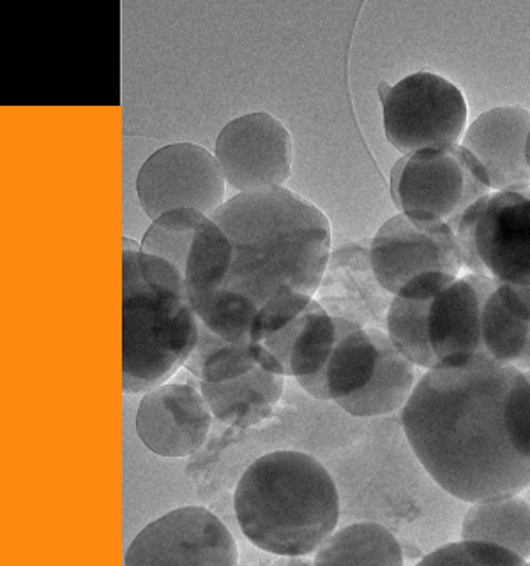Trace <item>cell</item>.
Masks as SVG:
<instances>
[{
    "instance_id": "cell-1",
    "label": "cell",
    "mask_w": 530,
    "mask_h": 566,
    "mask_svg": "<svg viewBox=\"0 0 530 566\" xmlns=\"http://www.w3.org/2000/svg\"><path fill=\"white\" fill-rule=\"evenodd\" d=\"M402 426L426 473L456 500H506L530 485V384L490 355L426 370Z\"/></svg>"
},
{
    "instance_id": "cell-2",
    "label": "cell",
    "mask_w": 530,
    "mask_h": 566,
    "mask_svg": "<svg viewBox=\"0 0 530 566\" xmlns=\"http://www.w3.org/2000/svg\"><path fill=\"white\" fill-rule=\"evenodd\" d=\"M212 221L232 244L225 290L262 307L283 287L313 296L331 260V227L319 207L285 188L241 192Z\"/></svg>"
},
{
    "instance_id": "cell-3",
    "label": "cell",
    "mask_w": 530,
    "mask_h": 566,
    "mask_svg": "<svg viewBox=\"0 0 530 566\" xmlns=\"http://www.w3.org/2000/svg\"><path fill=\"white\" fill-rule=\"evenodd\" d=\"M242 535L259 549L303 558L336 532L340 494L310 453H266L242 473L233 496Z\"/></svg>"
},
{
    "instance_id": "cell-4",
    "label": "cell",
    "mask_w": 530,
    "mask_h": 566,
    "mask_svg": "<svg viewBox=\"0 0 530 566\" xmlns=\"http://www.w3.org/2000/svg\"><path fill=\"white\" fill-rule=\"evenodd\" d=\"M185 280L163 258L123 249V390L149 394L168 384L198 343Z\"/></svg>"
},
{
    "instance_id": "cell-5",
    "label": "cell",
    "mask_w": 530,
    "mask_h": 566,
    "mask_svg": "<svg viewBox=\"0 0 530 566\" xmlns=\"http://www.w3.org/2000/svg\"><path fill=\"white\" fill-rule=\"evenodd\" d=\"M391 195L399 212L455 228L491 189L481 163L458 144L402 157L391 175Z\"/></svg>"
},
{
    "instance_id": "cell-6",
    "label": "cell",
    "mask_w": 530,
    "mask_h": 566,
    "mask_svg": "<svg viewBox=\"0 0 530 566\" xmlns=\"http://www.w3.org/2000/svg\"><path fill=\"white\" fill-rule=\"evenodd\" d=\"M469 274L530 284V188L491 192L453 228Z\"/></svg>"
},
{
    "instance_id": "cell-7",
    "label": "cell",
    "mask_w": 530,
    "mask_h": 566,
    "mask_svg": "<svg viewBox=\"0 0 530 566\" xmlns=\"http://www.w3.org/2000/svg\"><path fill=\"white\" fill-rule=\"evenodd\" d=\"M378 92L387 140L404 156L458 145L467 132L464 94L440 74L422 71L399 80L395 87L382 83Z\"/></svg>"
},
{
    "instance_id": "cell-8",
    "label": "cell",
    "mask_w": 530,
    "mask_h": 566,
    "mask_svg": "<svg viewBox=\"0 0 530 566\" xmlns=\"http://www.w3.org/2000/svg\"><path fill=\"white\" fill-rule=\"evenodd\" d=\"M224 171L209 150L194 144L159 148L136 177V195L147 218L191 209L212 218L225 203Z\"/></svg>"
},
{
    "instance_id": "cell-9",
    "label": "cell",
    "mask_w": 530,
    "mask_h": 566,
    "mask_svg": "<svg viewBox=\"0 0 530 566\" xmlns=\"http://www.w3.org/2000/svg\"><path fill=\"white\" fill-rule=\"evenodd\" d=\"M370 265L384 292L396 293L428 272L460 277L464 269L455 230L438 219L398 213L370 242Z\"/></svg>"
},
{
    "instance_id": "cell-10",
    "label": "cell",
    "mask_w": 530,
    "mask_h": 566,
    "mask_svg": "<svg viewBox=\"0 0 530 566\" xmlns=\"http://www.w3.org/2000/svg\"><path fill=\"white\" fill-rule=\"evenodd\" d=\"M239 549L204 506L172 510L145 526L127 547L124 566H237Z\"/></svg>"
},
{
    "instance_id": "cell-11",
    "label": "cell",
    "mask_w": 530,
    "mask_h": 566,
    "mask_svg": "<svg viewBox=\"0 0 530 566\" xmlns=\"http://www.w3.org/2000/svg\"><path fill=\"white\" fill-rule=\"evenodd\" d=\"M141 251L176 266L188 293L224 287L233 256L225 231L206 213L191 209L172 210L153 221Z\"/></svg>"
},
{
    "instance_id": "cell-12",
    "label": "cell",
    "mask_w": 530,
    "mask_h": 566,
    "mask_svg": "<svg viewBox=\"0 0 530 566\" xmlns=\"http://www.w3.org/2000/svg\"><path fill=\"white\" fill-rule=\"evenodd\" d=\"M225 180L241 192L281 188L292 171L294 142L272 115L248 114L224 127L216 142Z\"/></svg>"
},
{
    "instance_id": "cell-13",
    "label": "cell",
    "mask_w": 530,
    "mask_h": 566,
    "mask_svg": "<svg viewBox=\"0 0 530 566\" xmlns=\"http://www.w3.org/2000/svg\"><path fill=\"white\" fill-rule=\"evenodd\" d=\"M212 411L200 388L165 384L142 397L136 432L142 443L162 458H188L202 449Z\"/></svg>"
},
{
    "instance_id": "cell-14",
    "label": "cell",
    "mask_w": 530,
    "mask_h": 566,
    "mask_svg": "<svg viewBox=\"0 0 530 566\" xmlns=\"http://www.w3.org/2000/svg\"><path fill=\"white\" fill-rule=\"evenodd\" d=\"M529 133V109L499 106L479 115L467 127L460 145L481 163L491 191H522L530 188L526 156Z\"/></svg>"
},
{
    "instance_id": "cell-15",
    "label": "cell",
    "mask_w": 530,
    "mask_h": 566,
    "mask_svg": "<svg viewBox=\"0 0 530 566\" xmlns=\"http://www.w3.org/2000/svg\"><path fill=\"white\" fill-rule=\"evenodd\" d=\"M497 284L499 281L488 275L465 274L438 293L428 316V340L437 364L447 358L487 354L482 310Z\"/></svg>"
},
{
    "instance_id": "cell-16",
    "label": "cell",
    "mask_w": 530,
    "mask_h": 566,
    "mask_svg": "<svg viewBox=\"0 0 530 566\" xmlns=\"http://www.w3.org/2000/svg\"><path fill=\"white\" fill-rule=\"evenodd\" d=\"M336 339L334 316L313 298L304 313L260 345L280 360L285 375L294 376L310 396L329 401L324 373Z\"/></svg>"
},
{
    "instance_id": "cell-17",
    "label": "cell",
    "mask_w": 530,
    "mask_h": 566,
    "mask_svg": "<svg viewBox=\"0 0 530 566\" xmlns=\"http://www.w3.org/2000/svg\"><path fill=\"white\" fill-rule=\"evenodd\" d=\"M446 272H428L405 284L391 301L386 316V332L399 354L414 366L429 370L437 366L428 340L429 307L438 293L455 281Z\"/></svg>"
},
{
    "instance_id": "cell-18",
    "label": "cell",
    "mask_w": 530,
    "mask_h": 566,
    "mask_svg": "<svg viewBox=\"0 0 530 566\" xmlns=\"http://www.w3.org/2000/svg\"><path fill=\"white\" fill-rule=\"evenodd\" d=\"M482 343L500 364L530 370V284H497L482 310Z\"/></svg>"
},
{
    "instance_id": "cell-19",
    "label": "cell",
    "mask_w": 530,
    "mask_h": 566,
    "mask_svg": "<svg viewBox=\"0 0 530 566\" xmlns=\"http://www.w3.org/2000/svg\"><path fill=\"white\" fill-rule=\"evenodd\" d=\"M285 387V376L272 375L262 367H254L241 378L225 384L200 381V392L211 408L212 417L228 426H254L272 417Z\"/></svg>"
},
{
    "instance_id": "cell-20",
    "label": "cell",
    "mask_w": 530,
    "mask_h": 566,
    "mask_svg": "<svg viewBox=\"0 0 530 566\" xmlns=\"http://www.w3.org/2000/svg\"><path fill=\"white\" fill-rule=\"evenodd\" d=\"M372 328L378 346L375 375L361 392L337 401V406L352 417H382L404 410L417 385L413 361L399 354L386 331Z\"/></svg>"
},
{
    "instance_id": "cell-21",
    "label": "cell",
    "mask_w": 530,
    "mask_h": 566,
    "mask_svg": "<svg viewBox=\"0 0 530 566\" xmlns=\"http://www.w3.org/2000/svg\"><path fill=\"white\" fill-rule=\"evenodd\" d=\"M337 339L324 378L329 401L355 396L372 381L378 364V346L372 327L345 318H334Z\"/></svg>"
},
{
    "instance_id": "cell-22",
    "label": "cell",
    "mask_w": 530,
    "mask_h": 566,
    "mask_svg": "<svg viewBox=\"0 0 530 566\" xmlns=\"http://www.w3.org/2000/svg\"><path fill=\"white\" fill-rule=\"evenodd\" d=\"M461 541L499 545L530 559V505L523 497L474 503L465 512Z\"/></svg>"
},
{
    "instance_id": "cell-23",
    "label": "cell",
    "mask_w": 530,
    "mask_h": 566,
    "mask_svg": "<svg viewBox=\"0 0 530 566\" xmlns=\"http://www.w3.org/2000/svg\"><path fill=\"white\" fill-rule=\"evenodd\" d=\"M313 566H405L404 549L382 524L354 523L320 545Z\"/></svg>"
},
{
    "instance_id": "cell-24",
    "label": "cell",
    "mask_w": 530,
    "mask_h": 566,
    "mask_svg": "<svg viewBox=\"0 0 530 566\" xmlns=\"http://www.w3.org/2000/svg\"><path fill=\"white\" fill-rule=\"evenodd\" d=\"M198 343L185 369L206 384H225L248 375L257 367L251 340L228 343L198 322Z\"/></svg>"
},
{
    "instance_id": "cell-25",
    "label": "cell",
    "mask_w": 530,
    "mask_h": 566,
    "mask_svg": "<svg viewBox=\"0 0 530 566\" xmlns=\"http://www.w3.org/2000/svg\"><path fill=\"white\" fill-rule=\"evenodd\" d=\"M198 322L228 343L251 340L259 307L245 295L219 287L216 292L188 293Z\"/></svg>"
},
{
    "instance_id": "cell-26",
    "label": "cell",
    "mask_w": 530,
    "mask_h": 566,
    "mask_svg": "<svg viewBox=\"0 0 530 566\" xmlns=\"http://www.w3.org/2000/svg\"><path fill=\"white\" fill-rule=\"evenodd\" d=\"M416 566H530L511 551L482 542H453L426 554Z\"/></svg>"
},
{
    "instance_id": "cell-27",
    "label": "cell",
    "mask_w": 530,
    "mask_h": 566,
    "mask_svg": "<svg viewBox=\"0 0 530 566\" xmlns=\"http://www.w3.org/2000/svg\"><path fill=\"white\" fill-rule=\"evenodd\" d=\"M313 296L295 292L290 287H283L277 295H272L266 304L260 307L251 327V343L260 345L271 334L285 327L287 323L298 318L299 314L306 311Z\"/></svg>"
},
{
    "instance_id": "cell-28",
    "label": "cell",
    "mask_w": 530,
    "mask_h": 566,
    "mask_svg": "<svg viewBox=\"0 0 530 566\" xmlns=\"http://www.w3.org/2000/svg\"><path fill=\"white\" fill-rule=\"evenodd\" d=\"M251 354H253V358L257 360V366L269 370V373H272V375L287 376L285 369H283V366H281L280 360H278V358L274 357V355H272L269 349L263 348L262 345L251 343Z\"/></svg>"
},
{
    "instance_id": "cell-29",
    "label": "cell",
    "mask_w": 530,
    "mask_h": 566,
    "mask_svg": "<svg viewBox=\"0 0 530 566\" xmlns=\"http://www.w3.org/2000/svg\"><path fill=\"white\" fill-rule=\"evenodd\" d=\"M274 566H313V563L303 558H290V556H281Z\"/></svg>"
},
{
    "instance_id": "cell-30",
    "label": "cell",
    "mask_w": 530,
    "mask_h": 566,
    "mask_svg": "<svg viewBox=\"0 0 530 566\" xmlns=\"http://www.w3.org/2000/svg\"><path fill=\"white\" fill-rule=\"evenodd\" d=\"M526 156H527V163H529V166H530V133H529V138H527Z\"/></svg>"
},
{
    "instance_id": "cell-31",
    "label": "cell",
    "mask_w": 530,
    "mask_h": 566,
    "mask_svg": "<svg viewBox=\"0 0 530 566\" xmlns=\"http://www.w3.org/2000/svg\"><path fill=\"white\" fill-rule=\"evenodd\" d=\"M526 375L527 381L530 384V370H527V373H523Z\"/></svg>"
},
{
    "instance_id": "cell-32",
    "label": "cell",
    "mask_w": 530,
    "mask_h": 566,
    "mask_svg": "<svg viewBox=\"0 0 530 566\" xmlns=\"http://www.w3.org/2000/svg\"><path fill=\"white\" fill-rule=\"evenodd\" d=\"M529 565H530V562H529Z\"/></svg>"
}]
</instances>
